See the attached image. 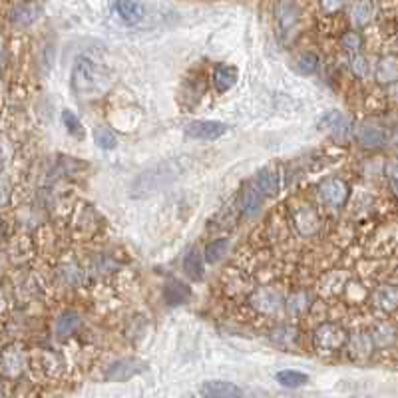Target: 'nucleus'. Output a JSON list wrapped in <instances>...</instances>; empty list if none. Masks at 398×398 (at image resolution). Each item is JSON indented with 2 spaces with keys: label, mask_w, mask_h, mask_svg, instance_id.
Returning <instances> with one entry per match:
<instances>
[{
  "label": "nucleus",
  "mask_w": 398,
  "mask_h": 398,
  "mask_svg": "<svg viewBox=\"0 0 398 398\" xmlns=\"http://www.w3.org/2000/svg\"><path fill=\"white\" fill-rule=\"evenodd\" d=\"M185 171V163L183 159H166L161 163L151 166L146 171H141L138 178L131 183V195L134 198H148L158 193L159 189L171 185L176 179Z\"/></svg>",
  "instance_id": "1"
},
{
  "label": "nucleus",
  "mask_w": 398,
  "mask_h": 398,
  "mask_svg": "<svg viewBox=\"0 0 398 398\" xmlns=\"http://www.w3.org/2000/svg\"><path fill=\"white\" fill-rule=\"evenodd\" d=\"M102 82H104V76L98 64L90 56H80L72 68V86L76 90V94L90 98L102 90Z\"/></svg>",
  "instance_id": "2"
},
{
  "label": "nucleus",
  "mask_w": 398,
  "mask_h": 398,
  "mask_svg": "<svg viewBox=\"0 0 398 398\" xmlns=\"http://www.w3.org/2000/svg\"><path fill=\"white\" fill-rule=\"evenodd\" d=\"M348 343L347 330L335 323H325L315 330V347L321 353H335Z\"/></svg>",
  "instance_id": "3"
},
{
  "label": "nucleus",
  "mask_w": 398,
  "mask_h": 398,
  "mask_svg": "<svg viewBox=\"0 0 398 398\" xmlns=\"http://www.w3.org/2000/svg\"><path fill=\"white\" fill-rule=\"evenodd\" d=\"M227 131V126L217 119H193L185 126V134L189 138L199 141H215Z\"/></svg>",
  "instance_id": "4"
},
{
  "label": "nucleus",
  "mask_w": 398,
  "mask_h": 398,
  "mask_svg": "<svg viewBox=\"0 0 398 398\" xmlns=\"http://www.w3.org/2000/svg\"><path fill=\"white\" fill-rule=\"evenodd\" d=\"M144 370H146V362L141 358H119L114 365H109L106 370V378L112 382H124V380L141 375Z\"/></svg>",
  "instance_id": "5"
},
{
  "label": "nucleus",
  "mask_w": 398,
  "mask_h": 398,
  "mask_svg": "<svg viewBox=\"0 0 398 398\" xmlns=\"http://www.w3.org/2000/svg\"><path fill=\"white\" fill-rule=\"evenodd\" d=\"M318 195L330 208H340L348 198V185L338 178H327L318 183Z\"/></svg>",
  "instance_id": "6"
},
{
  "label": "nucleus",
  "mask_w": 398,
  "mask_h": 398,
  "mask_svg": "<svg viewBox=\"0 0 398 398\" xmlns=\"http://www.w3.org/2000/svg\"><path fill=\"white\" fill-rule=\"evenodd\" d=\"M42 10H44V4L40 0H26V2H20L12 9L10 20H12L14 26L26 28V26L34 24L42 16Z\"/></svg>",
  "instance_id": "7"
},
{
  "label": "nucleus",
  "mask_w": 398,
  "mask_h": 398,
  "mask_svg": "<svg viewBox=\"0 0 398 398\" xmlns=\"http://www.w3.org/2000/svg\"><path fill=\"white\" fill-rule=\"evenodd\" d=\"M114 12L124 24H138L144 18V4L138 0H116L114 2Z\"/></svg>",
  "instance_id": "8"
},
{
  "label": "nucleus",
  "mask_w": 398,
  "mask_h": 398,
  "mask_svg": "<svg viewBox=\"0 0 398 398\" xmlns=\"http://www.w3.org/2000/svg\"><path fill=\"white\" fill-rule=\"evenodd\" d=\"M375 78L382 86H392L398 82V56L387 54L378 60L377 70H375Z\"/></svg>",
  "instance_id": "9"
},
{
  "label": "nucleus",
  "mask_w": 398,
  "mask_h": 398,
  "mask_svg": "<svg viewBox=\"0 0 398 398\" xmlns=\"http://www.w3.org/2000/svg\"><path fill=\"white\" fill-rule=\"evenodd\" d=\"M201 394L205 397H217V398H233V397H241L243 390L233 384V382H227V380H209V382H203L201 388H199Z\"/></svg>",
  "instance_id": "10"
},
{
  "label": "nucleus",
  "mask_w": 398,
  "mask_h": 398,
  "mask_svg": "<svg viewBox=\"0 0 398 398\" xmlns=\"http://www.w3.org/2000/svg\"><path fill=\"white\" fill-rule=\"evenodd\" d=\"M357 139L360 146L365 148H382L387 144V131L378 126H370V124H362L357 128Z\"/></svg>",
  "instance_id": "11"
},
{
  "label": "nucleus",
  "mask_w": 398,
  "mask_h": 398,
  "mask_svg": "<svg viewBox=\"0 0 398 398\" xmlns=\"http://www.w3.org/2000/svg\"><path fill=\"white\" fill-rule=\"evenodd\" d=\"M298 16H301V12H298L297 4H293L291 0H281L277 6V24L281 34H287L295 28Z\"/></svg>",
  "instance_id": "12"
},
{
  "label": "nucleus",
  "mask_w": 398,
  "mask_h": 398,
  "mask_svg": "<svg viewBox=\"0 0 398 398\" xmlns=\"http://www.w3.org/2000/svg\"><path fill=\"white\" fill-rule=\"evenodd\" d=\"M372 303L375 307L384 311V313H392L398 308V287L394 285H380L375 289L372 293Z\"/></svg>",
  "instance_id": "13"
},
{
  "label": "nucleus",
  "mask_w": 398,
  "mask_h": 398,
  "mask_svg": "<svg viewBox=\"0 0 398 398\" xmlns=\"http://www.w3.org/2000/svg\"><path fill=\"white\" fill-rule=\"evenodd\" d=\"M318 215L315 209L307 208V205H303V208H298L295 211V225H297L298 233H303V235H315L318 231Z\"/></svg>",
  "instance_id": "14"
},
{
  "label": "nucleus",
  "mask_w": 398,
  "mask_h": 398,
  "mask_svg": "<svg viewBox=\"0 0 398 398\" xmlns=\"http://www.w3.org/2000/svg\"><path fill=\"white\" fill-rule=\"evenodd\" d=\"M189 298H191V289L185 283H181L178 279L166 283V287H163V301L168 305H171V307L183 305V303H188Z\"/></svg>",
  "instance_id": "15"
},
{
  "label": "nucleus",
  "mask_w": 398,
  "mask_h": 398,
  "mask_svg": "<svg viewBox=\"0 0 398 398\" xmlns=\"http://www.w3.org/2000/svg\"><path fill=\"white\" fill-rule=\"evenodd\" d=\"M239 80V70L235 66H229V64H219L217 68L213 70V84L217 92H227L231 90Z\"/></svg>",
  "instance_id": "16"
},
{
  "label": "nucleus",
  "mask_w": 398,
  "mask_h": 398,
  "mask_svg": "<svg viewBox=\"0 0 398 398\" xmlns=\"http://www.w3.org/2000/svg\"><path fill=\"white\" fill-rule=\"evenodd\" d=\"M251 305L261 313H275L281 307V297L271 289H259L257 293L251 297Z\"/></svg>",
  "instance_id": "17"
},
{
  "label": "nucleus",
  "mask_w": 398,
  "mask_h": 398,
  "mask_svg": "<svg viewBox=\"0 0 398 398\" xmlns=\"http://www.w3.org/2000/svg\"><path fill=\"white\" fill-rule=\"evenodd\" d=\"M318 128L325 129L328 134H333V136H340L347 129V118L338 109H330V112H327L323 118L318 119Z\"/></svg>",
  "instance_id": "18"
},
{
  "label": "nucleus",
  "mask_w": 398,
  "mask_h": 398,
  "mask_svg": "<svg viewBox=\"0 0 398 398\" xmlns=\"http://www.w3.org/2000/svg\"><path fill=\"white\" fill-rule=\"evenodd\" d=\"M377 16V2L375 0H357L353 9V22L357 26H367Z\"/></svg>",
  "instance_id": "19"
},
{
  "label": "nucleus",
  "mask_w": 398,
  "mask_h": 398,
  "mask_svg": "<svg viewBox=\"0 0 398 398\" xmlns=\"http://www.w3.org/2000/svg\"><path fill=\"white\" fill-rule=\"evenodd\" d=\"M259 191L261 189L251 188V185L243 189V195H241V211H243V215L253 217L259 211V208H261V193Z\"/></svg>",
  "instance_id": "20"
},
{
  "label": "nucleus",
  "mask_w": 398,
  "mask_h": 398,
  "mask_svg": "<svg viewBox=\"0 0 398 398\" xmlns=\"http://www.w3.org/2000/svg\"><path fill=\"white\" fill-rule=\"evenodd\" d=\"M203 261H205V257L199 255L198 249H191L183 259V271L193 281H199V279H203Z\"/></svg>",
  "instance_id": "21"
},
{
  "label": "nucleus",
  "mask_w": 398,
  "mask_h": 398,
  "mask_svg": "<svg viewBox=\"0 0 398 398\" xmlns=\"http://www.w3.org/2000/svg\"><path fill=\"white\" fill-rule=\"evenodd\" d=\"M375 347V338H370L368 335L365 333H360V335H355L353 338H348V348H350V353L358 358H365L370 355V350Z\"/></svg>",
  "instance_id": "22"
},
{
  "label": "nucleus",
  "mask_w": 398,
  "mask_h": 398,
  "mask_svg": "<svg viewBox=\"0 0 398 398\" xmlns=\"http://www.w3.org/2000/svg\"><path fill=\"white\" fill-rule=\"evenodd\" d=\"M275 378H277V382L281 384V387H287V388H298L308 382V377L305 375V372H298V370H293V368L279 370L277 375H275Z\"/></svg>",
  "instance_id": "23"
},
{
  "label": "nucleus",
  "mask_w": 398,
  "mask_h": 398,
  "mask_svg": "<svg viewBox=\"0 0 398 398\" xmlns=\"http://www.w3.org/2000/svg\"><path fill=\"white\" fill-rule=\"evenodd\" d=\"M20 368H22V355L14 348H6L2 355V372L6 377H14V375H18Z\"/></svg>",
  "instance_id": "24"
},
{
  "label": "nucleus",
  "mask_w": 398,
  "mask_h": 398,
  "mask_svg": "<svg viewBox=\"0 0 398 398\" xmlns=\"http://www.w3.org/2000/svg\"><path fill=\"white\" fill-rule=\"evenodd\" d=\"M78 325H80V315L78 313H74V311H70V313H64V315L56 321L54 333H56L58 337H68L70 333L76 330Z\"/></svg>",
  "instance_id": "25"
},
{
  "label": "nucleus",
  "mask_w": 398,
  "mask_h": 398,
  "mask_svg": "<svg viewBox=\"0 0 398 398\" xmlns=\"http://www.w3.org/2000/svg\"><path fill=\"white\" fill-rule=\"evenodd\" d=\"M257 188L267 193V195H275L279 191V179L275 176V171L271 169H261L257 176Z\"/></svg>",
  "instance_id": "26"
},
{
  "label": "nucleus",
  "mask_w": 398,
  "mask_h": 398,
  "mask_svg": "<svg viewBox=\"0 0 398 398\" xmlns=\"http://www.w3.org/2000/svg\"><path fill=\"white\" fill-rule=\"evenodd\" d=\"M229 247V239L221 237V239H215V241H211L208 243V247H205V261L208 263H217L219 259L225 255V251Z\"/></svg>",
  "instance_id": "27"
},
{
  "label": "nucleus",
  "mask_w": 398,
  "mask_h": 398,
  "mask_svg": "<svg viewBox=\"0 0 398 398\" xmlns=\"http://www.w3.org/2000/svg\"><path fill=\"white\" fill-rule=\"evenodd\" d=\"M318 64H321V58H318L315 52H303L297 60V68L303 76H311L318 70Z\"/></svg>",
  "instance_id": "28"
},
{
  "label": "nucleus",
  "mask_w": 398,
  "mask_h": 398,
  "mask_svg": "<svg viewBox=\"0 0 398 398\" xmlns=\"http://www.w3.org/2000/svg\"><path fill=\"white\" fill-rule=\"evenodd\" d=\"M375 345L378 347H388V345H392L394 340H397V330L392 325H388V323H382V325H378L377 330H375Z\"/></svg>",
  "instance_id": "29"
},
{
  "label": "nucleus",
  "mask_w": 398,
  "mask_h": 398,
  "mask_svg": "<svg viewBox=\"0 0 398 398\" xmlns=\"http://www.w3.org/2000/svg\"><path fill=\"white\" fill-rule=\"evenodd\" d=\"M94 139H96V146L102 149H114L116 146H118L116 134H114L112 129L104 128V126H100V128L94 129Z\"/></svg>",
  "instance_id": "30"
},
{
  "label": "nucleus",
  "mask_w": 398,
  "mask_h": 398,
  "mask_svg": "<svg viewBox=\"0 0 398 398\" xmlns=\"http://www.w3.org/2000/svg\"><path fill=\"white\" fill-rule=\"evenodd\" d=\"M340 48L345 52H355L357 54L358 50L362 48V36L355 32V30H348L340 36Z\"/></svg>",
  "instance_id": "31"
},
{
  "label": "nucleus",
  "mask_w": 398,
  "mask_h": 398,
  "mask_svg": "<svg viewBox=\"0 0 398 398\" xmlns=\"http://www.w3.org/2000/svg\"><path fill=\"white\" fill-rule=\"evenodd\" d=\"M62 122H64V128L68 129L72 136H82L84 126H82L80 118L72 109H64V112H62Z\"/></svg>",
  "instance_id": "32"
},
{
  "label": "nucleus",
  "mask_w": 398,
  "mask_h": 398,
  "mask_svg": "<svg viewBox=\"0 0 398 398\" xmlns=\"http://www.w3.org/2000/svg\"><path fill=\"white\" fill-rule=\"evenodd\" d=\"M350 70L357 78L367 80L370 74V64L365 56H355V58H350Z\"/></svg>",
  "instance_id": "33"
},
{
  "label": "nucleus",
  "mask_w": 398,
  "mask_h": 398,
  "mask_svg": "<svg viewBox=\"0 0 398 398\" xmlns=\"http://www.w3.org/2000/svg\"><path fill=\"white\" fill-rule=\"evenodd\" d=\"M347 0H321V9L325 12H338V10L345 6Z\"/></svg>",
  "instance_id": "34"
},
{
  "label": "nucleus",
  "mask_w": 398,
  "mask_h": 398,
  "mask_svg": "<svg viewBox=\"0 0 398 398\" xmlns=\"http://www.w3.org/2000/svg\"><path fill=\"white\" fill-rule=\"evenodd\" d=\"M387 176L390 178V181H392V179H398V159H392V161L388 163Z\"/></svg>",
  "instance_id": "35"
},
{
  "label": "nucleus",
  "mask_w": 398,
  "mask_h": 398,
  "mask_svg": "<svg viewBox=\"0 0 398 398\" xmlns=\"http://www.w3.org/2000/svg\"><path fill=\"white\" fill-rule=\"evenodd\" d=\"M390 183H392V191H394V195L398 198V179H392Z\"/></svg>",
  "instance_id": "36"
},
{
  "label": "nucleus",
  "mask_w": 398,
  "mask_h": 398,
  "mask_svg": "<svg viewBox=\"0 0 398 398\" xmlns=\"http://www.w3.org/2000/svg\"><path fill=\"white\" fill-rule=\"evenodd\" d=\"M392 96H394V100H398V82L392 84Z\"/></svg>",
  "instance_id": "37"
}]
</instances>
